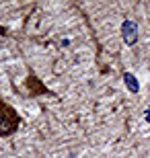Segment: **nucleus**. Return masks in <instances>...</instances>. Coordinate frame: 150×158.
Segmentation results:
<instances>
[{
    "instance_id": "1",
    "label": "nucleus",
    "mask_w": 150,
    "mask_h": 158,
    "mask_svg": "<svg viewBox=\"0 0 150 158\" xmlns=\"http://www.w3.org/2000/svg\"><path fill=\"white\" fill-rule=\"evenodd\" d=\"M121 37L127 45H134L138 41V27H136L134 21H123L121 23Z\"/></svg>"
},
{
    "instance_id": "2",
    "label": "nucleus",
    "mask_w": 150,
    "mask_h": 158,
    "mask_svg": "<svg viewBox=\"0 0 150 158\" xmlns=\"http://www.w3.org/2000/svg\"><path fill=\"white\" fill-rule=\"evenodd\" d=\"M123 82H126V86H127L130 93H138L140 90V84H138V80H136L134 74H123Z\"/></svg>"
},
{
    "instance_id": "3",
    "label": "nucleus",
    "mask_w": 150,
    "mask_h": 158,
    "mask_svg": "<svg viewBox=\"0 0 150 158\" xmlns=\"http://www.w3.org/2000/svg\"><path fill=\"white\" fill-rule=\"evenodd\" d=\"M144 117H146V121H150V107L144 111Z\"/></svg>"
}]
</instances>
